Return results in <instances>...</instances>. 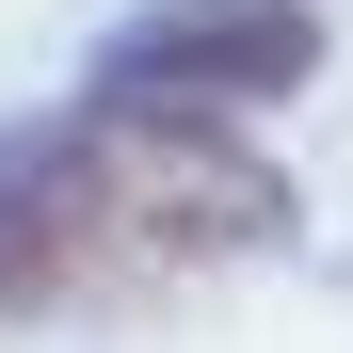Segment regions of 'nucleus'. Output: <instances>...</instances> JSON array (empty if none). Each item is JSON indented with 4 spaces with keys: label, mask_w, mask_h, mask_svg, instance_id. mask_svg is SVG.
I'll use <instances>...</instances> for the list:
<instances>
[{
    "label": "nucleus",
    "mask_w": 353,
    "mask_h": 353,
    "mask_svg": "<svg viewBox=\"0 0 353 353\" xmlns=\"http://www.w3.org/2000/svg\"><path fill=\"white\" fill-rule=\"evenodd\" d=\"M321 81V17L305 0H161L97 48V97L112 112H209V129H241V112L305 97Z\"/></svg>",
    "instance_id": "nucleus-2"
},
{
    "label": "nucleus",
    "mask_w": 353,
    "mask_h": 353,
    "mask_svg": "<svg viewBox=\"0 0 353 353\" xmlns=\"http://www.w3.org/2000/svg\"><path fill=\"white\" fill-rule=\"evenodd\" d=\"M289 241V176L209 129V112H112L0 145V305H97V289H176L209 257Z\"/></svg>",
    "instance_id": "nucleus-1"
}]
</instances>
